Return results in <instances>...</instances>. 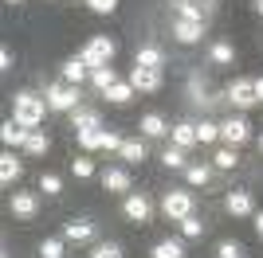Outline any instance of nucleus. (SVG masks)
Segmentation results:
<instances>
[{"label":"nucleus","instance_id":"nucleus-1","mask_svg":"<svg viewBox=\"0 0 263 258\" xmlns=\"http://www.w3.org/2000/svg\"><path fill=\"white\" fill-rule=\"evenodd\" d=\"M12 106H16V121H20L24 129H40V121H44V110H47V98H35V94H16L12 98Z\"/></svg>","mask_w":263,"mask_h":258},{"label":"nucleus","instance_id":"nucleus-23","mask_svg":"<svg viewBox=\"0 0 263 258\" xmlns=\"http://www.w3.org/2000/svg\"><path fill=\"white\" fill-rule=\"evenodd\" d=\"M106 98L114 102V106H126V102L134 98V86H130V82H114V86L106 90Z\"/></svg>","mask_w":263,"mask_h":258},{"label":"nucleus","instance_id":"nucleus-32","mask_svg":"<svg viewBox=\"0 0 263 258\" xmlns=\"http://www.w3.org/2000/svg\"><path fill=\"white\" fill-rule=\"evenodd\" d=\"M185 176H189V184H209V180H212V172L204 168V164H189Z\"/></svg>","mask_w":263,"mask_h":258},{"label":"nucleus","instance_id":"nucleus-22","mask_svg":"<svg viewBox=\"0 0 263 258\" xmlns=\"http://www.w3.org/2000/svg\"><path fill=\"white\" fill-rule=\"evenodd\" d=\"M154 258H185V247H181L177 239H161L154 247Z\"/></svg>","mask_w":263,"mask_h":258},{"label":"nucleus","instance_id":"nucleus-10","mask_svg":"<svg viewBox=\"0 0 263 258\" xmlns=\"http://www.w3.org/2000/svg\"><path fill=\"white\" fill-rule=\"evenodd\" d=\"M63 235L71 239V243H90V239H95V223H90V219H71V223L63 227Z\"/></svg>","mask_w":263,"mask_h":258},{"label":"nucleus","instance_id":"nucleus-11","mask_svg":"<svg viewBox=\"0 0 263 258\" xmlns=\"http://www.w3.org/2000/svg\"><path fill=\"white\" fill-rule=\"evenodd\" d=\"M35 211H40V204H35L32 192H16L12 196V215H16V219H32Z\"/></svg>","mask_w":263,"mask_h":258},{"label":"nucleus","instance_id":"nucleus-45","mask_svg":"<svg viewBox=\"0 0 263 258\" xmlns=\"http://www.w3.org/2000/svg\"><path fill=\"white\" fill-rule=\"evenodd\" d=\"M259 149H263V137H259Z\"/></svg>","mask_w":263,"mask_h":258},{"label":"nucleus","instance_id":"nucleus-26","mask_svg":"<svg viewBox=\"0 0 263 258\" xmlns=\"http://www.w3.org/2000/svg\"><path fill=\"white\" fill-rule=\"evenodd\" d=\"M75 129H102V118L95 110H75Z\"/></svg>","mask_w":263,"mask_h":258},{"label":"nucleus","instance_id":"nucleus-38","mask_svg":"<svg viewBox=\"0 0 263 258\" xmlns=\"http://www.w3.org/2000/svg\"><path fill=\"white\" fill-rule=\"evenodd\" d=\"M90 12H99V16H110V12L118 8V0H87Z\"/></svg>","mask_w":263,"mask_h":258},{"label":"nucleus","instance_id":"nucleus-34","mask_svg":"<svg viewBox=\"0 0 263 258\" xmlns=\"http://www.w3.org/2000/svg\"><path fill=\"white\" fill-rule=\"evenodd\" d=\"M90 258H122V247H114V243H99V247L90 250Z\"/></svg>","mask_w":263,"mask_h":258},{"label":"nucleus","instance_id":"nucleus-16","mask_svg":"<svg viewBox=\"0 0 263 258\" xmlns=\"http://www.w3.org/2000/svg\"><path fill=\"white\" fill-rule=\"evenodd\" d=\"M173 145L177 149H193V145H197V125H189V121L173 125Z\"/></svg>","mask_w":263,"mask_h":258},{"label":"nucleus","instance_id":"nucleus-36","mask_svg":"<svg viewBox=\"0 0 263 258\" xmlns=\"http://www.w3.org/2000/svg\"><path fill=\"white\" fill-rule=\"evenodd\" d=\"M71 172H75L79 180H87V176H95V164H90L87 157H83V161H71Z\"/></svg>","mask_w":263,"mask_h":258},{"label":"nucleus","instance_id":"nucleus-6","mask_svg":"<svg viewBox=\"0 0 263 258\" xmlns=\"http://www.w3.org/2000/svg\"><path fill=\"white\" fill-rule=\"evenodd\" d=\"M228 94H232V102H236L240 110H252L255 102H259V98H255V78H236Z\"/></svg>","mask_w":263,"mask_h":258},{"label":"nucleus","instance_id":"nucleus-20","mask_svg":"<svg viewBox=\"0 0 263 258\" xmlns=\"http://www.w3.org/2000/svg\"><path fill=\"white\" fill-rule=\"evenodd\" d=\"M90 82H95V86L102 90V94H106L110 86L118 82V75H114V67H95V71H90Z\"/></svg>","mask_w":263,"mask_h":258},{"label":"nucleus","instance_id":"nucleus-18","mask_svg":"<svg viewBox=\"0 0 263 258\" xmlns=\"http://www.w3.org/2000/svg\"><path fill=\"white\" fill-rule=\"evenodd\" d=\"M161 63H165V55L157 47H142L138 59H134V67H149V71H161Z\"/></svg>","mask_w":263,"mask_h":258},{"label":"nucleus","instance_id":"nucleus-3","mask_svg":"<svg viewBox=\"0 0 263 258\" xmlns=\"http://www.w3.org/2000/svg\"><path fill=\"white\" fill-rule=\"evenodd\" d=\"M47 110H59V114H67V110H79V86L71 82H55L47 86Z\"/></svg>","mask_w":263,"mask_h":258},{"label":"nucleus","instance_id":"nucleus-28","mask_svg":"<svg viewBox=\"0 0 263 258\" xmlns=\"http://www.w3.org/2000/svg\"><path fill=\"white\" fill-rule=\"evenodd\" d=\"M24 149L32 153V157H44V153H47V133L32 129V137H28V145H24Z\"/></svg>","mask_w":263,"mask_h":258},{"label":"nucleus","instance_id":"nucleus-27","mask_svg":"<svg viewBox=\"0 0 263 258\" xmlns=\"http://www.w3.org/2000/svg\"><path fill=\"white\" fill-rule=\"evenodd\" d=\"M79 133V145H83V149H102V129H75Z\"/></svg>","mask_w":263,"mask_h":258},{"label":"nucleus","instance_id":"nucleus-46","mask_svg":"<svg viewBox=\"0 0 263 258\" xmlns=\"http://www.w3.org/2000/svg\"><path fill=\"white\" fill-rule=\"evenodd\" d=\"M255 4H259V0H255Z\"/></svg>","mask_w":263,"mask_h":258},{"label":"nucleus","instance_id":"nucleus-31","mask_svg":"<svg viewBox=\"0 0 263 258\" xmlns=\"http://www.w3.org/2000/svg\"><path fill=\"white\" fill-rule=\"evenodd\" d=\"M40 258H63V239H44L40 243Z\"/></svg>","mask_w":263,"mask_h":258},{"label":"nucleus","instance_id":"nucleus-33","mask_svg":"<svg viewBox=\"0 0 263 258\" xmlns=\"http://www.w3.org/2000/svg\"><path fill=\"white\" fill-rule=\"evenodd\" d=\"M220 137V125H212V121H204V125H197V141H204V145H212V141Z\"/></svg>","mask_w":263,"mask_h":258},{"label":"nucleus","instance_id":"nucleus-29","mask_svg":"<svg viewBox=\"0 0 263 258\" xmlns=\"http://www.w3.org/2000/svg\"><path fill=\"white\" fill-rule=\"evenodd\" d=\"M212 63H220V67L236 63V51H232L228 43H212Z\"/></svg>","mask_w":263,"mask_h":258},{"label":"nucleus","instance_id":"nucleus-30","mask_svg":"<svg viewBox=\"0 0 263 258\" xmlns=\"http://www.w3.org/2000/svg\"><path fill=\"white\" fill-rule=\"evenodd\" d=\"M181 235H185V239H197V235H204V223H200L197 215H185V219H181Z\"/></svg>","mask_w":263,"mask_h":258},{"label":"nucleus","instance_id":"nucleus-19","mask_svg":"<svg viewBox=\"0 0 263 258\" xmlns=\"http://www.w3.org/2000/svg\"><path fill=\"white\" fill-rule=\"evenodd\" d=\"M20 161H16V157H12V153H4V157H0V180L4 184H12V180H20Z\"/></svg>","mask_w":263,"mask_h":258},{"label":"nucleus","instance_id":"nucleus-35","mask_svg":"<svg viewBox=\"0 0 263 258\" xmlns=\"http://www.w3.org/2000/svg\"><path fill=\"white\" fill-rule=\"evenodd\" d=\"M59 188H63V184H59V176H51V172H44V176H40V192L55 196V192H59Z\"/></svg>","mask_w":263,"mask_h":258},{"label":"nucleus","instance_id":"nucleus-8","mask_svg":"<svg viewBox=\"0 0 263 258\" xmlns=\"http://www.w3.org/2000/svg\"><path fill=\"white\" fill-rule=\"evenodd\" d=\"M130 86L134 90H157L161 86V71H149V67H134V75H130Z\"/></svg>","mask_w":263,"mask_h":258},{"label":"nucleus","instance_id":"nucleus-13","mask_svg":"<svg viewBox=\"0 0 263 258\" xmlns=\"http://www.w3.org/2000/svg\"><path fill=\"white\" fill-rule=\"evenodd\" d=\"M173 35L181 43H197L204 35V24H193V20H173Z\"/></svg>","mask_w":263,"mask_h":258},{"label":"nucleus","instance_id":"nucleus-24","mask_svg":"<svg viewBox=\"0 0 263 258\" xmlns=\"http://www.w3.org/2000/svg\"><path fill=\"white\" fill-rule=\"evenodd\" d=\"M161 164H165V168H189V161H185V149L169 145V149L161 153Z\"/></svg>","mask_w":263,"mask_h":258},{"label":"nucleus","instance_id":"nucleus-7","mask_svg":"<svg viewBox=\"0 0 263 258\" xmlns=\"http://www.w3.org/2000/svg\"><path fill=\"white\" fill-rule=\"evenodd\" d=\"M220 137L228 141V145H243V141L252 137V125H248L243 118H228L224 125H220Z\"/></svg>","mask_w":263,"mask_h":258},{"label":"nucleus","instance_id":"nucleus-5","mask_svg":"<svg viewBox=\"0 0 263 258\" xmlns=\"http://www.w3.org/2000/svg\"><path fill=\"white\" fill-rule=\"evenodd\" d=\"M122 211H126V219H134V223H149L154 204H149L145 196H138V192H126V204H122Z\"/></svg>","mask_w":263,"mask_h":258},{"label":"nucleus","instance_id":"nucleus-2","mask_svg":"<svg viewBox=\"0 0 263 258\" xmlns=\"http://www.w3.org/2000/svg\"><path fill=\"white\" fill-rule=\"evenodd\" d=\"M79 59L95 71V67H110V59H114V39L110 35H90L87 47L79 51Z\"/></svg>","mask_w":263,"mask_h":258},{"label":"nucleus","instance_id":"nucleus-21","mask_svg":"<svg viewBox=\"0 0 263 258\" xmlns=\"http://www.w3.org/2000/svg\"><path fill=\"white\" fill-rule=\"evenodd\" d=\"M138 129H142L145 137H161V133H169V129H165V118H161V114H145Z\"/></svg>","mask_w":263,"mask_h":258},{"label":"nucleus","instance_id":"nucleus-39","mask_svg":"<svg viewBox=\"0 0 263 258\" xmlns=\"http://www.w3.org/2000/svg\"><path fill=\"white\" fill-rule=\"evenodd\" d=\"M216 254L220 258H243V247H240V243H220Z\"/></svg>","mask_w":263,"mask_h":258},{"label":"nucleus","instance_id":"nucleus-43","mask_svg":"<svg viewBox=\"0 0 263 258\" xmlns=\"http://www.w3.org/2000/svg\"><path fill=\"white\" fill-rule=\"evenodd\" d=\"M255 8H259V16H263V0H259V4H255Z\"/></svg>","mask_w":263,"mask_h":258},{"label":"nucleus","instance_id":"nucleus-9","mask_svg":"<svg viewBox=\"0 0 263 258\" xmlns=\"http://www.w3.org/2000/svg\"><path fill=\"white\" fill-rule=\"evenodd\" d=\"M28 137H32V129H24L20 121H4V125H0V141H4V145H28Z\"/></svg>","mask_w":263,"mask_h":258},{"label":"nucleus","instance_id":"nucleus-17","mask_svg":"<svg viewBox=\"0 0 263 258\" xmlns=\"http://www.w3.org/2000/svg\"><path fill=\"white\" fill-rule=\"evenodd\" d=\"M228 211L232 215H252V192H228Z\"/></svg>","mask_w":263,"mask_h":258},{"label":"nucleus","instance_id":"nucleus-14","mask_svg":"<svg viewBox=\"0 0 263 258\" xmlns=\"http://www.w3.org/2000/svg\"><path fill=\"white\" fill-rule=\"evenodd\" d=\"M177 20H193V24H204V20H209V8H200L197 0H181V4H177Z\"/></svg>","mask_w":263,"mask_h":258},{"label":"nucleus","instance_id":"nucleus-4","mask_svg":"<svg viewBox=\"0 0 263 258\" xmlns=\"http://www.w3.org/2000/svg\"><path fill=\"white\" fill-rule=\"evenodd\" d=\"M161 211L169 215V219H185V215H193V196L189 192H165V200H161Z\"/></svg>","mask_w":263,"mask_h":258},{"label":"nucleus","instance_id":"nucleus-25","mask_svg":"<svg viewBox=\"0 0 263 258\" xmlns=\"http://www.w3.org/2000/svg\"><path fill=\"white\" fill-rule=\"evenodd\" d=\"M122 161H145V141H122Z\"/></svg>","mask_w":263,"mask_h":258},{"label":"nucleus","instance_id":"nucleus-40","mask_svg":"<svg viewBox=\"0 0 263 258\" xmlns=\"http://www.w3.org/2000/svg\"><path fill=\"white\" fill-rule=\"evenodd\" d=\"M212 161H216L220 168H236V153H232V149H220L216 157H212Z\"/></svg>","mask_w":263,"mask_h":258},{"label":"nucleus","instance_id":"nucleus-15","mask_svg":"<svg viewBox=\"0 0 263 258\" xmlns=\"http://www.w3.org/2000/svg\"><path fill=\"white\" fill-rule=\"evenodd\" d=\"M83 78H90V67L83 63V59H67V63H63V82L79 86Z\"/></svg>","mask_w":263,"mask_h":258},{"label":"nucleus","instance_id":"nucleus-12","mask_svg":"<svg viewBox=\"0 0 263 258\" xmlns=\"http://www.w3.org/2000/svg\"><path fill=\"white\" fill-rule=\"evenodd\" d=\"M102 188H106V192H130V172L126 168H106L102 172Z\"/></svg>","mask_w":263,"mask_h":258},{"label":"nucleus","instance_id":"nucleus-37","mask_svg":"<svg viewBox=\"0 0 263 258\" xmlns=\"http://www.w3.org/2000/svg\"><path fill=\"white\" fill-rule=\"evenodd\" d=\"M102 149H110V153H118V149H122V137L114 133V129H102Z\"/></svg>","mask_w":263,"mask_h":258},{"label":"nucleus","instance_id":"nucleus-42","mask_svg":"<svg viewBox=\"0 0 263 258\" xmlns=\"http://www.w3.org/2000/svg\"><path fill=\"white\" fill-rule=\"evenodd\" d=\"M255 98L263 102V78H255Z\"/></svg>","mask_w":263,"mask_h":258},{"label":"nucleus","instance_id":"nucleus-44","mask_svg":"<svg viewBox=\"0 0 263 258\" xmlns=\"http://www.w3.org/2000/svg\"><path fill=\"white\" fill-rule=\"evenodd\" d=\"M4 4H20V0H4Z\"/></svg>","mask_w":263,"mask_h":258},{"label":"nucleus","instance_id":"nucleus-41","mask_svg":"<svg viewBox=\"0 0 263 258\" xmlns=\"http://www.w3.org/2000/svg\"><path fill=\"white\" fill-rule=\"evenodd\" d=\"M255 235H259V239H263V211H259V215H255Z\"/></svg>","mask_w":263,"mask_h":258}]
</instances>
